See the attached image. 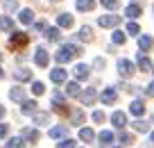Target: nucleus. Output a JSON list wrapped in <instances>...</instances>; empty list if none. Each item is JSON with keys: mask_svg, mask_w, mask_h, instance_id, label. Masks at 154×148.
<instances>
[{"mask_svg": "<svg viewBox=\"0 0 154 148\" xmlns=\"http://www.w3.org/2000/svg\"><path fill=\"white\" fill-rule=\"evenodd\" d=\"M18 18H20V23H23V25H29V23L34 21V12H32V9H23Z\"/></svg>", "mask_w": 154, "mask_h": 148, "instance_id": "24", "label": "nucleus"}, {"mask_svg": "<svg viewBox=\"0 0 154 148\" xmlns=\"http://www.w3.org/2000/svg\"><path fill=\"white\" fill-rule=\"evenodd\" d=\"M79 84H77V82H68V87H66V94L68 96H72V98H75V96H79Z\"/></svg>", "mask_w": 154, "mask_h": 148, "instance_id": "28", "label": "nucleus"}, {"mask_svg": "<svg viewBox=\"0 0 154 148\" xmlns=\"http://www.w3.org/2000/svg\"><path fill=\"white\" fill-rule=\"evenodd\" d=\"M79 39H82V41H93V30L88 28V25H84V28L79 30Z\"/></svg>", "mask_w": 154, "mask_h": 148, "instance_id": "27", "label": "nucleus"}, {"mask_svg": "<svg viewBox=\"0 0 154 148\" xmlns=\"http://www.w3.org/2000/svg\"><path fill=\"white\" fill-rule=\"evenodd\" d=\"M134 71H136V66L129 59H120V62H118V73H120V77H131Z\"/></svg>", "mask_w": 154, "mask_h": 148, "instance_id": "2", "label": "nucleus"}, {"mask_svg": "<svg viewBox=\"0 0 154 148\" xmlns=\"http://www.w3.org/2000/svg\"><path fill=\"white\" fill-rule=\"evenodd\" d=\"M111 123L116 125V128H125L127 125V114H122V112H113V116H111Z\"/></svg>", "mask_w": 154, "mask_h": 148, "instance_id": "13", "label": "nucleus"}, {"mask_svg": "<svg viewBox=\"0 0 154 148\" xmlns=\"http://www.w3.org/2000/svg\"><path fill=\"white\" fill-rule=\"evenodd\" d=\"M66 132H68V128L66 125H57V128H50V137L52 139H61V137H66Z\"/></svg>", "mask_w": 154, "mask_h": 148, "instance_id": "18", "label": "nucleus"}, {"mask_svg": "<svg viewBox=\"0 0 154 148\" xmlns=\"http://www.w3.org/2000/svg\"><path fill=\"white\" fill-rule=\"evenodd\" d=\"M36 30H45V21H38V23H36Z\"/></svg>", "mask_w": 154, "mask_h": 148, "instance_id": "45", "label": "nucleus"}, {"mask_svg": "<svg viewBox=\"0 0 154 148\" xmlns=\"http://www.w3.org/2000/svg\"><path fill=\"white\" fill-rule=\"evenodd\" d=\"M138 32H140L138 23H134V21H129V23H127V34H138Z\"/></svg>", "mask_w": 154, "mask_h": 148, "instance_id": "34", "label": "nucleus"}, {"mask_svg": "<svg viewBox=\"0 0 154 148\" xmlns=\"http://www.w3.org/2000/svg\"><path fill=\"white\" fill-rule=\"evenodd\" d=\"M93 64H95L97 68H102V66H104V59H95V62H93Z\"/></svg>", "mask_w": 154, "mask_h": 148, "instance_id": "44", "label": "nucleus"}, {"mask_svg": "<svg viewBox=\"0 0 154 148\" xmlns=\"http://www.w3.org/2000/svg\"><path fill=\"white\" fill-rule=\"evenodd\" d=\"M14 80H18V82L32 80V71L29 68H18V71H14Z\"/></svg>", "mask_w": 154, "mask_h": 148, "instance_id": "14", "label": "nucleus"}, {"mask_svg": "<svg viewBox=\"0 0 154 148\" xmlns=\"http://www.w3.org/2000/svg\"><path fill=\"white\" fill-rule=\"evenodd\" d=\"M32 121H34V125H48L50 123V114L48 112H34Z\"/></svg>", "mask_w": 154, "mask_h": 148, "instance_id": "10", "label": "nucleus"}, {"mask_svg": "<svg viewBox=\"0 0 154 148\" xmlns=\"http://www.w3.org/2000/svg\"><path fill=\"white\" fill-rule=\"evenodd\" d=\"M100 141H102V146H104V143H111L113 141V132H111V130H102L100 132Z\"/></svg>", "mask_w": 154, "mask_h": 148, "instance_id": "30", "label": "nucleus"}, {"mask_svg": "<svg viewBox=\"0 0 154 148\" xmlns=\"http://www.w3.org/2000/svg\"><path fill=\"white\" fill-rule=\"evenodd\" d=\"M84 119H86V116H84V112H72V123H75V125L84 123Z\"/></svg>", "mask_w": 154, "mask_h": 148, "instance_id": "35", "label": "nucleus"}, {"mask_svg": "<svg viewBox=\"0 0 154 148\" xmlns=\"http://www.w3.org/2000/svg\"><path fill=\"white\" fill-rule=\"evenodd\" d=\"M27 41H29V37L25 32H14V34H11V39H9V46L11 48H23Z\"/></svg>", "mask_w": 154, "mask_h": 148, "instance_id": "3", "label": "nucleus"}, {"mask_svg": "<svg viewBox=\"0 0 154 148\" xmlns=\"http://www.w3.org/2000/svg\"><path fill=\"white\" fill-rule=\"evenodd\" d=\"M36 100H23V114L25 116H29V114H34L36 112Z\"/></svg>", "mask_w": 154, "mask_h": 148, "instance_id": "23", "label": "nucleus"}, {"mask_svg": "<svg viewBox=\"0 0 154 148\" xmlns=\"http://www.w3.org/2000/svg\"><path fill=\"white\" fill-rule=\"evenodd\" d=\"M34 62H36V66H41V68H45L48 66V50L45 48H36V53H34Z\"/></svg>", "mask_w": 154, "mask_h": 148, "instance_id": "4", "label": "nucleus"}, {"mask_svg": "<svg viewBox=\"0 0 154 148\" xmlns=\"http://www.w3.org/2000/svg\"><path fill=\"white\" fill-rule=\"evenodd\" d=\"M120 141L122 143H134V137H131L129 132H120Z\"/></svg>", "mask_w": 154, "mask_h": 148, "instance_id": "40", "label": "nucleus"}, {"mask_svg": "<svg viewBox=\"0 0 154 148\" xmlns=\"http://www.w3.org/2000/svg\"><path fill=\"white\" fill-rule=\"evenodd\" d=\"M45 37H48V41L57 43L61 39V32H59V28H45Z\"/></svg>", "mask_w": 154, "mask_h": 148, "instance_id": "20", "label": "nucleus"}, {"mask_svg": "<svg viewBox=\"0 0 154 148\" xmlns=\"http://www.w3.org/2000/svg\"><path fill=\"white\" fill-rule=\"evenodd\" d=\"M93 121H95V123H102V121H104V112H93Z\"/></svg>", "mask_w": 154, "mask_h": 148, "instance_id": "41", "label": "nucleus"}, {"mask_svg": "<svg viewBox=\"0 0 154 148\" xmlns=\"http://www.w3.org/2000/svg\"><path fill=\"white\" fill-rule=\"evenodd\" d=\"M7 132H9V125L0 123V139H2V137H7Z\"/></svg>", "mask_w": 154, "mask_h": 148, "instance_id": "42", "label": "nucleus"}, {"mask_svg": "<svg viewBox=\"0 0 154 148\" xmlns=\"http://www.w3.org/2000/svg\"><path fill=\"white\" fill-rule=\"evenodd\" d=\"M149 141H152V143H154V132H149Z\"/></svg>", "mask_w": 154, "mask_h": 148, "instance_id": "47", "label": "nucleus"}, {"mask_svg": "<svg viewBox=\"0 0 154 148\" xmlns=\"http://www.w3.org/2000/svg\"><path fill=\"white\" fill-rule=\"evenodd\" d=\"M138 46H140V53H147V50H152V46H154V39H152V37H147V34H140V39H138Z\"/></svg>", "mask_w": 154, "mask_h": 148, "instance_id": "11", "label": "nucleus"}, {"mask_svg": "<svg viewBox=\"0 0 154 148\" xmlns=\"http://www.w3.org/2000/svg\"><path fill=\"white\" fill-rule=\"evenodd\" d=\"M5 9L7 12H16L18 9V0H5Z\"/></svg>", "mask_w": 154, "mask_h": 148, "instance_id": "36", "label": "nucleus"}, {"mask_svg": "<svg viewBox=\"0 0 154 148\" xmlns=\"http://www.w3.org/2000/svg\"><path fill=\"white\" fill-rule=\"evenodd\" d=\"M129 112H131L134 116H143V114H145V103H143V100H134V103L129 105Z\"/></svg>", "mask_w": 154, "mask_h": 148, "instance_id": "15", "label": "nucleus"}, {"mask_svg": "<svg viewBox=\"0 0 154 148\" xmlns=\"http://www.w3.org/2000/svg\"><path fill=\"white\" fill-rule=\"evenodd\" d=\"M145 94H147V96H152V98H154V82H149V87L145 89Z\"/></svg>", "mask_w": 154, "mask_h": 148, "instance_id": "43", "label": "nucleus"}, {"mask_svg": "<svg viewBox=\"0 0 154 148\" xmlns=\"http://www.w3.org/2000/svg\"><path fill=\"white\" fill-rule=\"evenodd\" d=\"M72 23H75V21H72L70 14H59L57 16V25L59 28H72Z\"/></svg>", "mask_w": 154, "mask_h": 148, "instance_id": "16", "label": "nucleus"}, {"mask_svg": "<svg viewBox=\"0 0 154 148\" xmlns=\"http://www.w3.org/2000/svg\"><path fill=\"white\" fill-rule=\"evenodd\" d=\"M66 77H68V73L63 71L61 66H57V68H52V71H50V80H52L54 84H61V82H66Z\"/></svg>", "mask_w": 154, "mask_h": 148, "instance_id": "6", "label": "nucleus"}, {"mask_svg": "<svg viewBox=\"0 0 154 148\" xmlns=\"http://www.w3.org/2000/svg\"><path fill=\"white\" fill-rule=\"evenodd\" d=\"M102 7H106V9H118V0H102Z\"/></svg>", "mask_w": 154, "mask_h": 148, "instance_id": "38", "label": "nucleus"}, {"mask_svg": "<svg viewBox=\"0 0 154 148\" xmlns=\"http://www.w3.org/2000/svg\"><path fill=\"white\" fill-rule=\"evenodd\" d=\"M88 73H91V68H88L86 64H77L75 71H72V75H75V80H86Z\"/></svg>", "mask_w": 154, "mask_h": 148, "instance_id": "9", "label": "nucleus"}, {"mask_svg": "<svg viewBox=\"0 0 154 148\" xmlns=\"http://www.w3.org/2000/svg\"><path fill=\"white\" fill-rule=\"evenodd\" d=\"M7 148H25V139H23V137H14V139H9Z\"/></svg>", "mask_w": 154, "mask_h": 148, "instance_id": "29", "label": "nucleus"}, {"mask_svg": "<svg viewBox=\"0 0 154 148\" xmlns=\"http://www.w3.org/2000/svg\"><path fill=\"white\" fill-rule=\"evenodd\" d=\"M77 98H79L84 105H93V103H95V98H97V94H95V89H86V91H79V96H77Z\"/></svg>", "mask_w": 154, "mask_h": 148, "instance_id": "7", "label": "nucleus"}, {"mask_svg": "<svg viewBox=\"0 0 154 148\" xmlns=\"http://www.w3.org/2000/svg\"><path fill=\"white\" fill-rule=\"evenodd\" d=\"M77 9H79V12H91V9H95V0H77Z\"/></svg>", "mask_w": 154, "mask_h": 148, "instance_id": "21", "label": "nucleus"}, {"mask_svg": "<svg viewBox=\"0 0 154 148\" xmlns=\"http://www.w3.org/2000/svg\"><path fill=\"white\" fill-rule=\"evenodd\" d=\"M116 98H118V94H116L113 87H111V89H104V91H102V96H100V100L104 103V105H113Z\"/></svg>", "mask_w": 154, "mask_h": 148, "instance_id": "8", "label": "nucleus"}, {"mask_svg": "<svg viewBox=\"0 0 154 148\" xmlns=\"http://www.w3.org/2000/svg\"><path fill=\"white\" fill-rule=\"evenodd\" d=\"M43 91H45V84H43V82H34V84H32V94H34V96H41Z\"/></svg>", "mask_w": 154, "mask_h": 148, "instance_id": "32", "label": "nucleus"}, {"mask_svg": "<svg viewBox=\"0 0 154 148\" xmlns=\"http://www.w3.org/2000/svg\"><path fill=\"white\" fill-rule=\"evenodd\" d=\"M140 12H143V9H140V5H129L125 9V16H129V18H138Z\"/></svg>", "mask_w": 154, "mask_h": 148, "instance_id": "26", "label": "nucleus"}, {"mask_svg": "<svg viewBox=\"0 0 154 148\" xmlns=\"http://www.w3.org/2000/svg\"><path fill=\"white\" fill-rule=\"evenodd\" d=\"M97 23H100V28H116V25H120V16H100L97 18Z\"/></svg>", "mask_w": 154, "mask_h": 148, "instance_id": "5", "label": "nucleus"}, {"mask_svg": "<svg viewBox=\"0 0 154 148\" xmlns=\"http://www.w3.org/2000/svg\"><path fill=\"white\" fill-rule=\"evenodd\" d=\"M2 116H5V107L0 105V119H2Z\"/></svg>", "mask_w": 154, "mask_h": 148, "instance_id": "46", "label": "nucleus"}, {"mask_svg": "<svg viewBox=\"0 0 154 148\" xmlns=\"http://www.w3.org/2000/svg\"><path fill=\"white\" fill-rule=\"evenodd\" d=\"M0 30L11 32V30H14V21H11L9 16H0Z\"/></svg>", "mask_w": 154, "mask_h": 148, "instance_id": "25", "label": "nucleus"}, {"mask_svg": "<svg viewBox=\"0 0 154 148\" xmlns=\"http://www.w3.org/2000/svg\"><path fill=\"white\" fill-rule=\"evenodd\" d=\"M9 98H11V100H16V103H23V100H25V89H23V87H18V84L11 87Z\"/></svg>", "mask_w": 154, "mask_h": 148, "instance_id": "12", "label": "nucleus"}, {"mask_svg": "<svg viewBox=\"0 0 154 148\" xmlns=\"http://www.w3.org/2000/svg\"><path fill=\"white\" fill-rule=\"evenodd\" d=\"M52 103H54V107H59V105H63V96H61V94H59V91H57V94H52Z\"/></svg>", "mask_w": 154, "mask_h": 148, "instance_id": "39", "label": "nucleus"}, {"mask_svg": "<svg viewBox=\"0 0 154 148\" xmlns=\"http://www.w3.org/2000/svg\"><path fill=\"white\" fill-rule=\"evenodd\" d=\"M77 55H82V48L66 43V46L59 48V53L54 55V59H57V64H66V62H70V59H75Z\"/></svg>", "mask_w": 154, "mask_h": 148, "instance_id": "1", "label": "nucleus"}, {"mask_svg": "<svg viewBox=\"0 0 154 148\" xmlns=\"http://www.w3.org/2000/svg\"><path fill=\"white\" fill-rule=\"evenodd\" d=\"M77 141H72V139H63L61 143H57V148H75Z\"/></svg>", "mask_w": 154, "mask_h": 148, "instance_id": "37", "label": "nucleus"}, {"mask_svg": "<svg viewBox=\"0 0 154 148\" xmlns=\"http://www.w3.org/2000/svg\"><path fill=\"white\" fill-rule=\"evenodd\" d=\"M79 139L86 141V143H91L93 139H95V132H93L91 128H82V130H79Z\"/></svg>", "mask_w": 154, "mask_h": 148, "instance_id": "22", "label": "nucleus"}, {"mask_svg": "<svg viewBox=\"0 0 154 148\" xmlns=\"http://www.w3.org/2000/svg\"><path fill=\"white\" fill-rule=\"evenodd\" d=\"M2 77H5V73H2V68H0V80H2Z\"/></svg>", "mask_w": 154, "mask_h": 148, "instance_id": "48", "label": "nucleus"}, {"mask_svg": "<svg viewBox=\"0 0 154 148\" xmlns=\"http://www.w3.org/2000/svg\"><path fill=\"white\" fill-rule=\"evenodd\" d=\"M111 39H113V43H116V46H120V43H125V32H120V30H116V32H113V37H111Z\"/></svg>", "mask_w": 154, "mask_h": 148, "instance_id": "31", "label": "nucleus"}, {"mask_svg": "<svg viewBox=\"0 0 154 148\" xmlns=\"http://www.w3.org/2000/svg\"><path fill=\"white\" fill-rule=\"evenodd\" d=\"M38 137H41V134H38V130H32V128L23 130V139H25V141H32V143H36V141H38Z\"/></svg>", "mask_w": 154, "mask_h": 148, "instance_id": "19", "label": "nucleus"}, {"mask_svg": "<svg viewBox=\"0 0 154 148\" xmlns=\"http://www.w3.org/2000/svg\"><path fill=\"white\" fill-rule=\"evenodd\" d=\"M138 68L140 71H152V62L145 53H138Z\"/></svg>", "mask_w": 154, "mask_h": 148, "instance_id": "17", "label": "nucleus"}, {"mask_svg": "<svg viewBox=\"0 0 154 148\" xmlns=\"http://www.w3.org/2000/svg\"><path fill=\"white\" fill-rule=\"evenodd\" d=\"M134 130H136V132H147L149 125L145 123V121H136V123H134Z\"/></svg>", "mask_w": 154, "mask_h": 148, "instance_id": "33", "label": "nucleus"}]
</instances>
